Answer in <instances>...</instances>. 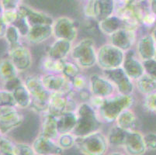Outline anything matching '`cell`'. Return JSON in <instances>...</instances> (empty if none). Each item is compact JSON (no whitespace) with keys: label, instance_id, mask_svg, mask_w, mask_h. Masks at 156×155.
Returning a JSON list of instances; mask_svg holds the SVG:
<instances>
[{"label":"cell","instance_id":"cell-19","mask_svg":"<svg viewBox=\"0 0 156 155\" xmlns=\"http://www.w3.org/2000/svg\"><path fill=\"white\" fill-rule=\"evenodd\" d=\"M73 43L64 39H55L48 50L47 56L55 60L65 61L70 55Z\"/></svg>","mask_w":156,"mask_h":155},{"label":"cell","instance_id":"cell-14","mask_svg":"<svg viewBox=\"0 0 156 155\" xmlns=\"http://www.w3.org/2000/svg\"><path fill=\"white\" fill-rule=\"evenodd\" d=\"M9 58L20 73L27 72L32 66L33 58L30 51L22 44L9 50Z\"/></svg>","mask_w":156,"mask_h":155},{"label":"cell","instance_id":"cell-51","mask_svg":"<svg viewBox=\"0 0 156 155\" xmlns=\"http://www.w3.org/2000/svg\"><path fill=\"white\" fill-rule=\"evenodd\" d=\"M6 29L7 26L4 23V22L2 20V19L0 18V38H4Z\"/></svg>","mask_w":156,"mask_h":155},{"label":"cell","instance_id":"cell-5","mask_svg":"<svg viewBox=\"0 0 156 155\" xmlns=\"http://www.w3.org/2000/svg\"><path fill=\"white\" fill-rule=\"evenodd\" d=\"M75 146L84 155H105L109 147L106 136L100 130L85 136H76Z\"/></svg>","mask_w":156,"mask_h":155},{"label":"cell","instance_id":"cell-44","mask_svg":"<svg viewBox=\"0 0 156 155\" xmlns=\"http://www.w3.org/2000/svg\"><path fill=\"white\" fill-rule=\"evenodd\" d=\"M143 65L144 68L145 74L148 75L156 80V59L147 60L143 62Z\"/></svg>","mask_w":156,"mask_h":155},{"label":"cell","instance_id":"cell-60","mask_svg":"<svg viewBox=\"0 0 156 155\" xmlns=\"http://www.w3.org/2000/svg\"><path fill=\"white\" fill-rule=\"evenodd\" d=\"M2 136V135H1V134H0V136Z\"/></svg>","mask_w":156,"mask_h":155},{"label":"cell","instance_id":"cell-1","mask_svg":"<svg viewBox=\"0 0 156 155\" xmlns=\"http://www.w3.org/2000/svg\"><path fill=\"white\" fill-rule=\"evenodd\" d=\"M76 113L77 123L72 131L75 136H85L100 130L102 121L99 118L96 109L89 103H79Z\"/></svg>","mask_w":156,"mask_h":155},{"label":"cell","instance_id":"cell-35","mask_svg":"<svg viewBox=\"0 0 156 155\" xmlns=\"http://www.w3.org/2000/svg\"><path fill=\"white\" fill-rule=\"evenodd\" d=\"M15 144L5 136H0V155H14Z\"/></svg>","mask_w":156,"mask_h":155},{"label":"cell","instance_id":"cell-22","mask_svg":"<svg viewBox=\"0 0 156 155\" xmlns=\"http://www.w3.org/2000/svg\"><path fill=\"white\" fill-rule=\"evenodd\" d=\"M115 124L127 131L137 130V116L130 108L124 109L117 117L115 120Z\"/></svg>","mask_w":156,"mask_h":155},{"label":"cell","instance_id":"cell-28","mask_svg":"<svg viewBox=\"0 0 156 155\" xmlns=\"http://www.w3.org/2000/svg\"><path fill=\"white\" fill-rule=\"evenodd\" d=\"M127 133L128 131L127 130H123L116 124L113 125L109 130L106 136L109 146L114 148L124 147Z\"/></svg>","mask_w":156,"mask_h":155},{"label":"cell","instance_id":"cell-30","mask_svg":"<svg viewBox=\"0 0 156 155\" xmlns=\"http://www.w3.org/2000/svg\"><path fill=\"white\" fill-rule=\"evenodd\" d=\"M135 89L144 96L156 92V80L144 73L134 82Z\"/></svg>","mask_w":156,"mask_h":155},{"label":"cell","instance_id":"cell-58","mask_svg":"<svg viewBox=\"0 0 156 155\" xmlns=\"http://www.w3.org/2000/svg\"><path fill=\"white\" fill-rule=\"evenodd\" d=\"M155 58V59H156V55H155V58Z\"/></svg>","mask_w":156,"mask_h":155},{"label":"cell","instance_id":"cell-24","mask_svg":"<svg viewBox=\"0 0 156 155\" xmlns=\"http://www.w3.org/2000/svg\"><path fill=\"white\" fill-rule=\"evenodd\" d=\"M98 24H99L100 30L103 34L108 37L113 34V33L118 31L119 30L126 27L124 21L122 20L120 17L115 14L98 22Z\"/></svg>","mask_w":156,"mask_h":155},{"label":"cell","instance_id":"cell-34","mask_svg":"<svg viewBox=\"0 0 156 155\" xmlns=\"http://www.w3.org/2000/svg\"><path fill=\"white\" fill-rule=\"evenodd\" d=\"M81 70H82V68L79 65H76L75 62H68V61L65 60L62 75L65 78H67L69 81H71L75 79L76 77H77L78 75L82 74L81 73Z\"/></svg>","mask_w":156,"mask_h":155},{"label":"cell","instance_id":"cell-4","mask_svg":"<svg viewBox=\"0 0 156 155\" xmlns=\"http://www.w3.org/2000/svg\"><path fill=\"white\" fill-rule=\"evenodd\" d=\"M23 83L32 96V107L40 113H46L49 106L51 92L44 87L41 77L28 75Z\"/></svg>","mask_w":156,"mask_h":155},{"label":"cell","instance_id":"cell-48","mask_svg":"<svg viewBox=\"0 0 156 155\" xmlns=\"http://www.w3.org/2000/svg\"><path fill=\"white\" fill-rule=\"evenodd\" d=\"M84 14L88 18H95L94 14V0L93 1H89V2H86L84 6Z\"/></svg>","mask_w":156,"mask_h":155},{"label":"cell","instance_id":"cell-38","mask_svg":"<svg viewBox=\"0 0 156 155\" xmlns=\"http://www.w3.org/2000/svg\"><path fill=\"white\" fill-rule=\"evenodd\" d=\"M143 106L146 110L156 114V92L144 96Z\"/></svg>","mask_w":156,"mask_h":155},{"label":"cell","instance_id":"cell-26","mask_svg":"<svg viewBox=\"0 0 156 155\" xmlns=\"http://www.w3.org/2000/svg\"><path fill=\"white\" fill-rule=\"evenodd\" d=\"M69 95V94H68ZM68 95L54 92L51 94L49 99V106L47 113L57 116L64 113L66 108Z\"/></svg>","mask_w":156,"mask_h":155},{"label":"cell","instance_id":"cell-18","mask_svg":"<svg viewBox=\"0 0 156 155\" xmlns=\"http://www.w3.org/2000/svg\"><path fill=\"white\" fill-rule=\"evenodd\" d=\"M136 53L142 62L155 58L156 42L151 34L144 35L137 41Z\"/></svg>","mask_w":156,"mask_h":155},{"label":"cell","instance_id":"cell-59","mask_svg":"<svg viewBox=\"0 0 156 155\" xmlns=\"http://www.w3.org/2000/svg\"><path fill=\"white\" fill-rule=\"evenodd\" d=\"M0 106H1V103H0Z\"/></svg>","mask_w":156,"mask_h":155},{"label":"cell","instance_id":"cell-52","mask_svg":"<svg viewBox=\"0 0 156 155\" xmlns=\"http://www.w3.org/2000/svg\"><path fill=\"white\" fill-rule=\"evenodd\" d=\"M148 7L152 13H154L156 16V0H149L148 1Z\"/></svg>","mask_w":156,"mask_h":155},{"label":"cell","instance_id":"cell-17","mask_svg":"<svg viewBox=\"0 0 156 155\" xmlns=\"http://www.w3.org/2000/svg\"><path fill=\"white\" fill-rule=\"evenodd\" d=\"M18 11L26 17L28 23L32 26L36 25H53L55 19L49 14L38 11L27 5L22 4Z\"/></svg>","mask_w":156,"mask_h":155},{"label":"cell","instance_id":"cell-43","mask_svg":"<svg viewBox=\"0 0 156 155\" xmlns=\"http://www.w3.org/2000/svg\"><path fill=\"white\" fill-rule=\"evenodd\" d=\"M23 0H0L3 10H16L23 4Z\"/></svg>","mask_w":156,"mask_h":155},{"label":"cell","instance_id":"cell-21","mask_svg":"<svg viewBox=\"0 0 156 155\" xmlns=\"http://www.w3.org/2000/svg\"><path fill=\"white\" fill-rule=\"evenodd\" d=\"M115 10V0H94V19L98 22L113 16Z\"/></svg>","mask_w":156,"mask_h":155},{"label":"cell","instance_id":"cell-33","mask_svg":"<svg viewBox=\"0 0 156 155\" xmlns=\"http://www.w3.org/2000/svg\"><path fill=\"white\" fill-rule=\"evenodd\" d=\"M57 143L62 150H69L76 144V136L72 133H61L56 140Z\"/></svg>","mask_w":156,"mask_h":155},{"label":"cell","instance_id":"cell-25","mask_svg":"<svg viewBox=\"0 0 156 155\" xmlns=\"http://www.w3.org/2000/svg\"><path fill=\"white\" fill-rule=\"evenodd\" d=\"M59 134L72 133L77 123V116L74 112H64L56 116Z\"/></svg>","mask_w":156,"mask_h":155},{"label":"cell","instance_id":"cell-53","mask_svg":"<svg viewBox=\"0 0 156 155\" xmlns=\"http://www.w3.org/2000/svg\"><path fill=\"white\" fill-rule=\"evenodd\" d=\"M151 36H152L153 39L154 40V41H155V42H156V25L154 26V29H153L152 31H151Z\"/></svg>","mask_w":156,"mask_h":155},{"label":"cell","instance_id":"cell-11","mask_svg":"<svg viewBox=\"0 0 156 155\" xmlns=\"http://www.w3.org/2000/svg\"><path fill=\"white\" fill-rule=\"evenodd\" d=\"M89 89L93 96L109 98L116 92L113 84L103 75L93 74L89 77Z\"/></svg>","mask_w":156,"mask_h":155},{"label":"cell","instance_id":"cell-41","mask_svg":"<svg viewBox=\"0 0 156 155\" xmlns=\"http://www.w3.org/2000/svg\"><path fill=\"white\" fill-rule=\"evenodd\" d=\"M14 155H36V153L30 145L23 143H18L15 144Z\"/></svg>","mask_w":156,"mask_h":155},{"label":"cell","instance_id":"cell-6","mask_svg":"<svg viewBox=\"0 0 156 155\" xmlns=\"http://www.w3.org/2000/svg\"><path fill=\"white\" fill-rule=\"evenodd\" d=\"M125 52L110 43L102 45L97 50L96 65L102 70L120 68L124 63Z\"/></svg>","mask_w":156,"mask_h":155},{"label":"cell","instance_id":"cell-16","mask_svg":"<svg viewBox=\"0 0 156 155\" xmlns=\"http://www.w3.org/2000/svg\"><path fill=\"white\" fill-rule=\"evenodd\" d=\"M32 147L37 155H61L63 152L56 140L48 138L41 133L34 140Z\"/></svg>","mask_w":156,"mask_h":155},{"label":"cell","instance_id":"cell-50","mask_svg":"<svg viewBox=\"0 0 156 155\" xmlns=\"http://www.w3.org/2000/svg\"><path fill=\"white\" fill-rule=\"evenodd\" d=\"M137 0H115L117 7H127L133 5Z\"/></svg>","mask_w":156,"mask_h":155},{"label":"cell","instance_id":"cell-46","mask_svg":"<svg viewBox=\"0 0 156 155\" xmlns=\"http://www.w3.org/2000/svg\"><path fill=\"white\" fill-rule=\"evenodd\" d=\"M144 140L146 148L148 150H156V133H147L144 135Z\"/></svg>","mask_w":156,"mask_h":155},{"label":"cell","instance_id":"cell-2","mask_svg":"<svg viewBox=\"0 0 156 155\" xmlns=\"http://www.w3.org/2000/svg\"><path fill=\"white\" fill-rule=\"evenodd\" d=\"M134 102L133 95L127 96L117 93L105 99L103 104L96 110V113L102 122L113 123L122 111L130 109Z\"/></svg>","mask_w":156,"mask_h":155},{"label":"cell","instance_id":"cell-15","mask_svg":"<svg viewBox=\"0 0 156 155\" xmlns=\"http://www.w3.org/2000/svg\"><path fill=\"white\" fill-rule=\"evenodd\" d=\"M123 148L128 155H144L147 150L144 135L138 130L128 131Z\"/></svg>","mask_w":156,"mask_h":155},{"label":"cell","instance_id":"cell-20","mask_svg":"<svg viewBox=\"0 0 156 155\" xmlns=\"http://www.w3.org/2000/svg\"><path fill=\"white\" fill-rule=\"evenodd\" d=\"M53 37L51 25L32 26L25 38L30 44H39Z\"/></svg>","mask_w":156,"mask_h":155},{"label":"cell","instance_id":"cell-29","mask_svg":"<svg viewBox=\"0 0 156 155\" xmlns=\"http://www.w3.org/2000/svg\"><path fill=\"white\" fill-rule=\"evenodd\" d=\"M20 72L13 65L10 58H2L0 60V80L2 82L19 76Z\"/></svg>","mask_w":156,"mask_h":155},{"label":"cell","instance_id":"cell-57","mask_svg":"<svg viewBox=\"0 0 156 155\" xmlns=\"http://www.w3.org/2000/svg\"><path fill=\"white\" fill-rule=\"evenodd\" d=\"M82 1H85V2H89V1H93V0H82Z\"/></svg>","mask_w":156,"mask_h":155},{"label":"cell","instance_id":"cell-36","mask_svg":"<svg viewBox=\"0 0 156 155\" xmlns=\"http://www.w3.org/2000/svg\"><path fill=\"white\" fill-rule=\"evenodd\" d=\"M70 82L72 84V89H73L74 92H76L89 88V78L82 75V74L78 75L77 77L71 80Z\"/></svg>","mask_w":156,"mask_h":155},{"label":"cell","instance_id":"cell-23","mask_svg":"<svg viewBox=\"0 0 156 155\" xmlns=\"http://www.w3.org/2000/svg\"><path fill=\"white\" fill-rule=\"evenodd\" d=\"M41 133L44 136L51 140H56L59 136L58 124H57V118L54 115L48 113H43L41 124Z\"/></svg>","mask_w":156,"mask_h":155},{"label":"cell","instance_id":"cell-3","mask_svg":"<svg viewBox=\"0 0 156 155\" xmlns=\"http://www.w3.org/2000/svg\"><path fill=\"white\" fill-rule=\"evenodd\" d=\"M96 55L94 41L91 38H84L73 44L69 56L82 69H89L96 65Z\"/></svg>","mask_w":156,"mask_h":155},{"label":"cell","instance_id":"cell-45","mask_svg":"<svg viewBox=\"0 0 156 155\" xmlns=\"http://www.w3.org/2000/svg\"><path fill=\"white\" fill-rule=\"evenodd\" d=\"M23 83V80H22L19 76H17L14 78V79L3 82V88H2V89H5V90L12 92L16 88L19 87L20 85H22Z\"/></svg>","mask_w":156,"mask_h":155},{"label":"cell","instance_id":"cell-27","mask_svg":"<svg viewBox=\"0 0 156 155\" xmlns=\"http://www.w3.org/2000/svg\"><path fill=\"white\" fill-rule=\"evenodd\" d=\"M17 109H28L32 106V96L24 83L12 92Z\"/></svg>","mask_w":156,"mask_h":155},{"label":"cell","instance_id":"cell-54","mask_svg":"<svg viewBox=\"0 0 156 155\" xmlns=\"http://www.w3.org/2000/svg\"><path fill=\"white\" fill-rule=\"evenodd\" d=\"M108 155H125V154L123 153H121V152H113V153H109Z\"/></svg>","mask_w":156,"mask_h":155},{"label":"cell","instance_id":"cell-56","mask_svg":"<svg viewBox=\"0 0 156 155\" xmlns=\"http://www.w3.org/2000/svg\"><path fill=\"white\" fill-rule=\"evenodd\" d=\"M137 1L140 2H148L149 0H137Z\"/></svg>","mask_w":156,"mask_h":155},{"label":"cell","instance_id":"cell-31","mask_svg":"<svg viewBox=\"0 0 156 155\" xmlns=\"http://www.w3.org/2000/svg\"><path fill=\"white\" fill-rule=\"evenodd\" d=\"M65 61L55 60L50 57H45L42 60L41 67L44 73L62 74L64 69Z\"/></svg>","mask_w":156,"mask_h":155},{"label":"cell","instance_id":"cell-32","mask_svg":"<svg viewBox=\"0 0 156 155\" xmlns=\"http://www.w3.org/2000/svg\"><path fill=\"white\" fill-rule=\"evenodd\" d=\"M22 37H23L21 36L19 30L15 26L10 25L7 26L4 38L7 42L9 50H12L21 45V38Z\"/></svg>","mask_w":156,"mask_h":155},{"label":"cell","instance_id":"cell-8","mask_svg":"<svg viewBox=\"0 0 156 155\" xmlns=\"http://www.w3.org/2000/svg\"><path fill=\"white\" fill-rule=\"evenodd\" d=\"M23 116L15 106H0V134L7 133L19 127L23 122Z\"/></svg>","mask_w":156,"mask_h":155},{"label":"cell","instance_id":"cell-9","mask_svg":"<svg viewBox=\"0 0 156 155\" xmlns=\"http://www.w3.org/2000/svg\"><path fill=\"white\" fill-rule=\"evenodd\" d=\"M53 37L55 39H64L73 43L78 37L76 22L68 16H60L55 19L53 25Z\"/></svg>","mask_w":156,"mask_h":155},{"label":"cell","instance_id":"cell-37","mask_svg":"<svg viewBox=\"0 0 156 155\" xmlns=\"http://www.w3.org/2000/svg\"><path fill=\"white\" fill-rule=\"evenodd\" d=\"M18 12H19V16H18L17 19H16V21L13 25L19 30L21 36L23 37H26L30 29V25L28 23L26 17L22 15L19 11H18Z\"/></svg>","mask_w":156,"mask_h":155},{"label":"cell","instance_id":"cell-49","mask_svg":"<svg viewBox=\"0 0 156 155\" xmlns=\"http://www.w3.org/2000/svg\"><path fill=\"white\" fill-rule=\"evenodd\" d=\"M105 99L104 98L100 97V96H92L91 99L89 100V102H88L92 107L94 108L96 110H97L99 108H100L102 106V105L103 104L104 102Z\"/></svg>","mask_w":156,"mask_h":155},{"label":"cell","instance_id":"cell-13","mask_svg":"<svg viewBox=\"0 0 156 155\" xmlns=\"http://www.w3.org/2000/svg\"><path fill=\"white\" fill-rule=\"evenodd\" d=\"M134 30L123 28L109 36V43L124 52L132 49L137 43V34Z\"/></svg>","mask_w":156,"mask_h":155},{"label":"cell","instance_id":"cell-42","mask_svg":"<svg viewBox=\"0 0 156 155\" xmlns=\"http://www.w3.org/2000/svg\"><path fill=\"white\" fill-rule=\"evenodd\" d=\"M141 24L147 28L152 27L156 24V16L150 11L149 8L144 12L141 19Z\"/></svg>","mask_w":156,"mask_h":155},{"label":"cell","instance_id":"cell-47","mask_svg":"<svg viewBox=\"0 0 156 155\" xmlns=\"http://www.w3.org/2000/svg\"><path fill=\"white\" fill-rule=\"evenodd\" d=\"M76 93H78V97H79L80 103H83V102H87L88 103L91 99L92 96H93V94L91 93L89 88L77 92Z\"/></svg>","mask_w":156,"mask_h":155},{"label":"cell","instance_id":"cell-39","mask_svg":"<svg viewBox=\"0 0 156 155\" xmlns=\"http://www.w3.org/2000/svg\"><path fill=\"white\" fill-rule=\"evenodd\" d=\"M19 16L18 9L16 10H3L1 16V19L3 21L4 23L8 26L13 25L16 21Z\"/></svg>","mask_w":156,"mask_h":155},{"label":"cell","instance_id":"cell-12","mask_svg":"<svg viewBox=\"0 0 156 155\" xmlns=\"http://www.w3.org/2000/svg\"><path fill=\"white\" fill-rule=\"evenodd\" d=\"M122 68L128 75L129 78L134 82L137 80L145 73L143 62L137 57L136 51L133 49L125 52V57L124 63L122 65Z\"/></svg>","mask_w":156,"mask_h":155},{"label":"cell","instance_id":"cell-7","mask_svg":"<svg viewBox=\"0 0 156 155\" xmlns=\"http://www.w3.org/2000/svg\"><path fill=\"white\" fill-rule=\"evenodd\" d=\"M103 75L113 85L116 92L121 95L131 96L135 89L134 82L130 79L122 67L103 70Z\"/></svg>","mask_w":156,"mask_h":155},{"label":"cell","instance_id":"cell-10","mask_svg":"<svg viewBox=\"0 0 156 155\" xmlns=\"http://www.w3.org/2000/svg\"><path fill=\"white\" fill-rule=\"evenodd\" d=\"M41 79L44 87L51 93L58 92L68 95L73 91L71 82L62 74L44 73Z\"/></svg>","mask_w":156,"mask_h":155},{"label":"cell","instance_id":"cell-55","mask_svg":"<svg viewBox=\"0 0 156 155\" xmlns=\"http://www.w3.org/2000/svg\"><path fill=\"white\" fill-rule=\"evenodd\" d=\"M2 12H3V9H2V6H1V5H0V18H1V16H2Z\"/></svg>","mask_w":156,"mask_h":155},{"label":"cell","instance_id":"cell-40","mask_svg":"<svg viewBox=\"0 0 156 155\" xmlns=\"http://www.w3.org/2000/svg\"><path fill=\"white\" fill-rule=\"evenodd\" d=\"M0 103H1V106H8L16 107L12 93L5 89H0Z\"/></svg>","mask_w":156,"mask_h":155}]
</instances>
